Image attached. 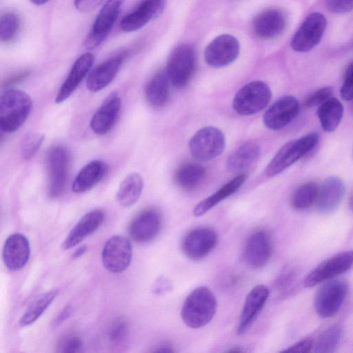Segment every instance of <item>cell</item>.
I'll use <instances>...</instances> for the list:
<instances>
[{
	"instance_id": "cell-4",
	"label": "cell",
	"mask_w": 353,
	"mask_h": 353,
	"mask_svg": "<svg viewBox=\"0 0 353 353\" xmlns=\"http://www.w3.org/2000/svg\"><path fill=\"white\" fill-rule=\"evenodd\" d=\"M195 67L196 54L194 48L189 44H181L170 52L165 71L170 83L174 87L181 88L191 79Z\"/></svg>"
},
{
	"instance_id": "cell-29",
	"label": "cell",
	"mask_w": 353,
	"mask_h": 353,
	"mask_svg": "<svg viewBox=\"0 0 353 353\" xmlns=\"http://www.w3.org/2000/svg\"><path fill=\"white\" fill-rule=\"evenodd\" d=\"M170 80L166 71L157 72L146 83L144 97L147 103L154 108L164 107L170 97Z\"/></svg>"
},
{
	"instance_id": "cell-14",
	"label": "cell",
	"mask_w": 353,
	"mask_h": 353,
	"mask_svg": "<svg viewBox=\"0 0 353 353\" xmlns=\"http://www.w3.org/2000/svg\"><path fill=\"white\" fill-rule=\"evenodd\" d=\"M132 246L125 236L114 235L105 243L101 259L103 266L109 272L120 273L125 271L132 259Z\"/></svg>"
},
{
	"instance_id": "cell-19",
	"label": "cell",
	"mask_w": 353,
	"mask_h": 353,
	"mask_svg": "<svg viewBox=\"0 0 353 353\" xmlns=\"http://www.w3.org/2000/svg\"><path fill=\"white\" fill-rule=\"evenodd\" d=\"M286 26L285 14L275 8L268 9L258 14L252 24L254 33L266 40L280 36L285 31Z\"/></svg>"
},
{
	"instance_id": "cell-23",
	"label": "cell",
	"mask_w": 353,
	"mask_h": 353,
	"mask_svg": "<svg viewBox=\"0 0 353 353\" xmlns=\"http://www.w3.org/2000/svg\"><path fill=\"white\" fill-rule=\"evenodd\" d=\"M127 54V52H122L96 66L88 75L87 88L97 92L107 87L117 76Z\"/></svg>"
},
{
	"instance_id": "cell-41",
	"label": "cell",
	"mask_w": 353,
	"mask_h": 353,
	"mask_svg": "<svg viewBox=\"0 0 353 353\" xmlns=\"http://www.w3.org/2000/svg\"><path fill=\"white\" fill-rule=\"evenodd\" d=\"M334 88L332 86H325L319 88L310 94L304 101L303 106L310 108L320 105L332 97Z\"/></svg>"
},
{
	"instance_id": "cell-43",
	"label": "cell",
	"mask_w": 353,
	"mask_h": 353,
	"mask_svg": "<svg viewBox=\"0 0 353 353\" xmlns=\"http://www.w3.org/2000/svg\"><path fill=\"white\" fill-rule=\"evenodd\" d=\"M340 94L345 101L353 99V62L347 66L345 70Z\"/></svg>"
},
{
	"instance_id": "cell-49",
	"label": "cell",
	"mask_w": 353,
	"mask_h": 353,
	"mask_svg": "<svg viewBox=\"0 0 353 353\" xmlns=\"http://www.w3.org/2000/svg\"><path fill=\"white\" fill-rule=\"evenodd\" d=\"M73 307L71 305H66L61 312L57 315L53 321V326L57 327L66 321L72 314Z\"/></svg>"
},
{
	"instance_id": "cell-1",
	"label": "cell",
	"mask_w": 353,
	"mask_h": 353,
	"mask_svg": "<svg viewBox=\"0 0 353 353\" xmlns=\"http://www.w3.org/2000/svg\"><path fill=\"white\" fill-rule=\"evenodd\" d=\"M216 308L217 302L214 294L209 288L201 286L195 288L186 297L181 315L187 326L198 329L211 321Z\"/></svg>"
},
{
	"instance_id": "cell-12",
	"label": "cell",
	"mask_w": 353,
	"mask_h": 353,
	"mask_svg": "<svg viewBox=\"0 0 353 353\" xmlns=\"http://www.w3.org/2000/svg\"><path fill=\"white\" fill-rule=\"evenodd\" d=\"M217 243L218 235L213 229L199 227L190 230L184 235L181 247L188 259L198 261L207 256Z\"/></svg>"
},
{
	"instance_id": "cell-27",
	"label": "cell",
	"mask_w": 353,
	"mask_h": 353,
	"mask_svg": "<svg viewBox=\"0 0 353 353\" xmlns=\"http://www.w3.org/2000/svg\"><path fill=\"white\" fill-rule=\"evenodd\" d=\"M260 154V147L256 142L247 141L228 157L226 168L231 173L243 174L257 162Z\"/></svg>"
},
{
	"instance_id": "cell-18",
	"label": "cell",
	"mask_w": 353,
	"mask_h": 353,
	"mask_svg": "<svg viewBox=\"0 0 353 353\" xmlns=\"http://www.w3.org/2000/svg\"><path fill=\"white\" fill-rule=\"evenodd\" d=\"M300 105L296 97L286 95L276 100L265 112L264 125L272 130L288 125L299 114Z\"/></svg>"
},
{
	"instance_id": "cell-36",
	"label": "cell",
	"mask_w": 353,
	"mask_h": 353,
	"mask_svg": "<svg viewBox=\"0 0 353 353\" xmlns=\"http://www.w3.org/2000/svg\"><path fill=\"white\" fill-rule=\"evenodd\" d=\"M343 335V328L336 324L325 329L314 343V352L317 353H331L337 348Z\"/></svg>"
},
{
	"instance_id": "cell-39",
	"label": "cell",
	"mask_w": 353,
	"mask_h": 353,
	"mask_svg": "<svg viewBox=\"0 0 353 353\" xmlns=\"http://www.w3.org/2000/svg\"><path fill=\"white\" fill-rule=\"evenodd\" d=\"M130 330L128 321L123 318L117 319L110 325L108 337L110 343L118 344L127 337Z\"/></svg>"
},
{
	"instance_id": "cell-32",
	"label": "cell",
	"mask_w": 353,
	"mask_h": 353,
	"mask_svg": "<svg viewBox=\"0 0 353 353\" xmlns=\"http://www.w3.org/2000/svg\"><path fill=\"white\" fill-rule=\"evenodd\" d=\"M205 177V170L199 164L186 163L181 165L174 174L175 183L185 190L199 187Z\"/></svg>"
},
{
	"instance_id": "cell-2",
	"label": "cell",
	"mask_w": 353,
	"mask_h": 353,
	"mask_svg": "<svg viewBox=\"0 0 353 353\" xmlns=\"http://www.w3.org/2000/svg\"><path fill=\"white\" fill-rule=\"evenodd\" d=\"M32 101L26 92L9 89L1 98L0 128L3 132H14L24 123L31 111Z\"/></svg>"
},
{
	"instance_id": "cell-26",
	"label": "cell",
	"mask_w": 353,
	"mask_h": 353,
	"mask_svg": "<svg viewBox=\"0 0 353 353\" xmlns=\"http://www.w3.org/2000/svg\"><path fill=\"white\" fill-rule=\"evenodd\" d=\"M105 214L101 210H93L83 215L63 241L61 248L69 250L76 246L103 223Z\"/></svg>"
},
{
	"instance_id": "cell-30",
	"label": "cell",
	"mask_w": 353,
	"mask_h": 353,
	"mask_svg": "<svg viewBox=\"0 0 353 353\" xmlns=\"http://www.w3.org/2000/svg\"><path fill=\"white\" fill-rule=\"evenodd\" d=\"M246 179L244 174H238L231 181L223 185L216 192L200 201L193 210L195 216H201L221 202L222 200L230 196L241 186Z\"/></svg>"
},
{
	"instance_id": "cell-20",
	"label": "cell",
	"mask_w": 353,
	"mask_h": 353,
	"mask_svg": "<svg viewBox=\"0 0 353 353\" xmlns=\"http://www.w3.org/2000/svg\"><path fill=\"white\" fill-rule=\"evenodd\" d=\"M269 294L268 288L262 284L254 287L248 294L238 324L239 335L244 334L251 327L263 309Z\"/></svg>"
},
{
	"instance_id": "cell-33",
	"label": "cell",
	"mask_w": 353,
	"mask_h": 353,
	"mask_svg": "<svg viewBox=\"0 0 353 353\" xmlns=\"http://www.w3.org/2000/svg\"><path fill=\"white\" fill-rule=\"evenodd\" d=\"M343 114V106L337 99L331 97L317 109V115L322 128L327 132L334 131L339 126Z\"/></svg>"
},
{
	"instance_id": "cell-6",
	"label": "cell",
	"mask_w": 353,
	"mask_h": 353,
	"mask_svg": "<svg viewBox=\"0 0 353 353\" xmlns=\"http://www.w3.org/2000/svg\"><path fill=\"white\" fill-rule=\"evenodd\" d=\"M272 98L269 86L261 81L250 82L235 94L232 106L239 114L247 116L260 112L265 108Z\"/></svg>"
},
{
	"instance_id": "cell-8",
	"label": "cell",
	"mask_w": 353,
	"mask_h": 353,
	"mask_svg": "<svg viewBox=\"0 0 353 353\" xmlns=\"http://www.w3.org/2000/svg\"><path fill=\"white\" fill-rule=\"evenodd\" d=\"M225 145L223 133L217 128L208 126L198 130L189 141L192 155L200 161H208L219 156Z\"/></svg>"
},
{
	"instance_id": "cell-35",
	"label": "cell",
	"mask_w": 353,
	"mask_h": 353,
	"mask_svg": "<svg viewBox=\"0 0 353 353\" xmlns=\"http://www.w3.org/2000/svg\"><path fill=\"white\" fill-rule=\"evenodd\" d=\"M59 294L58 289L50 290L39 296L20 318L19 324L28 326L36 321L45 312Z\"/></svg>"
},
{
	"instance_id": "cell-50",
	"label": "cell",
	"mask_w": 353,
	"mask_h": 353,
	"mask_svg": "<svg viewBox=\"0 0 353 353\" xmlns=\"http://www.w3.org/2000/svg\"><path fill=\"white\" fill-rule=\"evenodd\" d=\"M154 352H174L175 350L173 349L172 346L170 344L168 343H161L158 345L154 349L152 350Z\"/></svg>"
},
{
	"instance_id": "cell-3",
	"label": "cell",
	"mask_w": 353,
	"mask_h": 353,
	"mask_svg": "<svg viewBox=\"0 0 353 353\" xmlns=\"http://www.w3.org/2000/svg\"><path fill=\"white\" fill-rule=\"evenodd\" d=\"M319 139L316 132H311L283 145L265 170L268 177L274 176L292 165L310 152Z\"/></svg>"
},
{
	"instance_id": "cell-11",
	"label": "cell",
	"mask_w": 353,
	"mask_h": 353,
	"mask_svg": "<svg viewBox=\"0 0 353 353\" xmlns=\"http://www.w3.org/2000/svg\"><path fill=\"white\" fill-rule=\"evenodd\" d=\"M353 266V250H346L322 261L304 279L306 288L314 287L321 283L334 279L348 271Z\"/></svg>"
},
{
	"instance_id": "cell-21",
	"label": "cell",
	"mask_w": 353,
	"mask_h": 353,
	"mask_svg": "<svg viewBox=\"0 0 353 353\" xmlns=\"http://www.w3.org/2000/svg\"><path fill=\"white\" fill-rule=\"evenodd\" d=\"M30 255V243L26 236L21 233H14L7 238L2 256L8 269L17 271L23 268L28 261Z\"/></svg>"
},
{
	"instance_id": "cell-44",
	"label": "cell",
	"mask_w": 353,
	"mask_h": 353,
	"mask_svg": "<svg viewBox=\"0 0 353 353\" xmlns=\"http://www.w3.org/2000/svg\"><path fill=\"white\" fill-rule=\"evenodd\" d=\"M327 8L336 14H344L353 10V0H325Z\"/></svg>"
},
{
	"instance_id": "cell-13",
	"label": "cell",
	"mask_w": 353,
	"mask_h": 353,
	"mask_svg": "<svg viewBox=\"0 0 353 353\" xmlns=\"http://www.w3.org/2000/svg\"><path fill=\"white\" fill-rule=\"evenodd\" d=\"M125 0H106L95 19L85 41L86 48L99 46L109 34L116 22Z\"/></svg>"
},
{
	"instance_id": "cell-52",
	"label": "cell",
	"mask_w": 353,
	"mask_h": 353,
	"mask_svg": "<svg viewBox=\"0 0 353 353\" xmlns=\"http://www.w3.org/2000/svg\"><path fill=\"white\" fill-rule=\"evenodd\" d=\"M348 205L350 209L353 212V190H352L349 196Z\"/></svg>"
},
{
	"instance_id": "cell-7",
	"label": "cell",
	"mask_w": 353,
	"mask_h": 353,
	"mask_svg": "<svg viewBox=\"0 0 353 353\" xmlns=\"http://www.w3.org/2000/svg\"><path fill=\"white\" fill-rule=\"evenodd\" d=\"M348 292V284L344 279H332L324 282L318 289L314 300L317 314L322 318L334 316L340 310Z\"/></svg>"
},
{
	"instance_id": "cell-53",
	"label": "cell",
	"mask_w": 353,
	"mask_h": 353,
	"mask_svg": "<svg viewBox=\"0 0 353 353\" xmlns=\"http://www.w3.org/2000/svg\"><path fill=\"white\" fill-rule=\"evenodd\" d=\"M32 3L41 6L47 3L49 0H30Z\"/></svg>"
},
{
	"instance_id": "cell-16",
	"label": "cell",
	"mask_w": 353,
	"mask_h": 353,
	"mask_svg": "<svg viewBox=\"0 0 353 353\" xmlns=\"http://www.w3.org/2000/svg\"><path fill=\"white\" fill-rule=\"evenodd\" d=\"M240 50L238 40L232 35L225 34L214 38L206 47L205 62L214 68H221L231 64L239 56Z\"/></svg>"
},
{
	"instance_id": "cell-45",
	"label": "cell",
	"mask_w": 353,
	"mask_h": 353,
	"mask_svg": "<svg viewBox=\"0 0 353 353\" xmlns=\"http://www.w3.org/2000/svg\"><path fill=\"white\" fill-rule=\"evenodd\" d=\"M314 345V342L312 339H305L288 347L283 350L282 352L307 353L312 351Z\"/></svg>"
},
{
	"instance_id": "cell-51",
	"label": "cell",
	"mask_w": 353,
	"mask_h": 353,
	"mask_svg": "<svg viewBox=\"0 0 353 353\" xmlns=\"http://www.w3.org/2000/svg\"><path fill=\"white\" fill-rule=\"evenodd\" d=\"M87 247L83 245L80 246L78 249H77L72 254V259H78L81 256H82L86 251Z\"/></svg>"
},
{
	"instance_id": "cell-22",
	"label": "cell",
	"mask_w": 353,
	"mask_h": 353,
	"mask_svg": "<svg viewBox=\"0 0 353 353\" xmlns=\"http://www.w3.org/2000/svg\"><path fill=\"white\" fill-rule=\"evenodd\" d=\"M121 109V98L117 92H111L93 114L90 126L97 134L108 133L113 127Z\"/></svg>"
},
{
	"instance_id": "cell-17",
	"label": "cell",
	"mask_w": 353,
	"mask_h": 353,
	"mask_svg": "<svg viewBox=\"0 0 353 353\" xmlns=\"http://www.w3.org/2000/svg\"><path fill=\"white\" fill-rule=\"evenodd\" d=\"M167 0H138L134 8L122 19L120 26L123 31L138 30L149 21L158 18L163 12Z\"/></svg>"
},
{
	"instance_id": "cell-31",
	"label": "cell",
	"mask_w": 353,
	"mask_h": 353,
	"mask_svg": "<svg viewBox=\"0 0 353 353\" xmlns=\"http://www.w3.org/2000/svg\"><path fill=\"white\" fill-rule=\"evenodd\" d=\"M143 188V181L141 175L134 172L129 174L121 183L117 200L123 207L133 205L139 199Z\"/></svg>"
},
{
	"instance_id": "cell-47",
	"label": "cell",
	"mask_w": 353,
	"mask_h": 353,
	"mask_svg": "<svg viewBox=\"0 0 353 353\" xmlns=\"http://www.w3.org/2000/svg\"><path fill=\"white\" fill-rule=\"evenodd\" d=\"M172 288L171 283L165 277L160 276L154 283L152 286L153 293L160 295L169 292Z\"/></svg>"
},
{
	"instance_id": "cell-46",
	"label": "cell",
	"mask_w": 353,
	"mask_h": 353,
	"mask_svg": "<svg viewBox=\"0 0 353 353\" xmlns=\"http://www.w3.org/2000/svg\"><path fill=\"white\" fill-rule=\"evenodd\" d=\"M105 0H74L75 8L80 12H89L99 7Z\"/></svg>"
},
{
	"instance_id": "cell-9",
	"label": "cell",
	"mask_w": 353,
	"mask_h": 353,
	"mask_svg": "<svg viewBox=\"0 0 353 353\" xmlns=\"http://www.w3.org/2000/svg\"><path fill=\"white\" fill-rule=\"evenodd\" d=\"M273 241L270 232L259 229L252 232L244 244L242 258L245 263L253 269L265 265L272 256Z\"/></svg>"
},
{
	"instance_id": "cell-24",
	"label": "cell",
	"mask_w": 353,
	"mask_h": 353,
	"mask_svg": "<svg viewBox=\"0 0 353 353\" xmlns=\"http://www.w3.org/2000/svg\"><path fill=\"white\" fill-rule=\"evenodd\" d=\"M345 192L343 180L335 176L327 177L319 187L316 208L322 214H330L340 205Z\"/></svg>"
},
{
	"instance_id": "cell-25",
	"label": "cell",
	"mask_w": 353,
	"mask_h": 353,
	"mask_svg": "<svg viewBox=\"0 0 353 353\" xmlns=\"http://www.w3.org/2000/svg\"><path fill=\"white\" fill-rule=\"evenodd\" d=\"M94 60V57L92 53L85 52L75 61L67 78L59 90L55 99L56 103H62L74 92L90 70Z\"/></svg>"
},
{
	"instance_id": "cell-37",
	"label": "cell",
	"mask_w": 353,
	"mask_h": 353,
	"mask_svg": "<svg viewBox=\"0 0 353 353\" xmlns=\"http://www.w3.org/2000/svg\"><path fill=\"white\" fill-rule=\"evenodd\" d=\"M21 26L19 15L12 12L1 14L0 18V40L8 43L14 39L18 34Z\"/></svg>"
},
{
	"instance_id": "cell-28",
	"label": "cell",
	"mask_w": 353,
	"mask_h": 353,
	"mask_svg": "<svg viewBox=\"0 0 353 353\" xmlns=\"http://www.w3.org/2000/svg\"><path fill=\"white\" fill-rule=\"evenodd\" d=\"M108 170V165L101 160L90 161L76 176L72 190L75 193H81L92 189L103 179Z\"/></svg>"
},
{
	"instance_id": "cell-15",
	"label": "cell",
	"mask_w": 353,
	"mask_h": 353,
	"mask_svg": "<svg viewBox=\"0 0 353 353\" xmlns=\"http://www.w3.org/2000/svg\"><path fill=\"white\" fill-rule=\"evenodd\" d=\"M163 225L161 212L154 208L141 210L131 221L128 232L133 241L139 243L152 241L159 234Z\"/></svg>"
},
{
	"instance_id": "cell-5",
	"label": "cell",
	"mask_w": 353,
	"mask_h": 353,
	"mask_svg": "<svg viewBox=\"0 0 353 353\" xmlns=\"http://www.w3.org/2000/svg\"><path fill=\"white\" fill-rule=\"evenodd\" d=\"M69 153L61 145H52L46 154L47 190L51 199L59 197L64 191L69 166Z\"/></svg>"
},
{
	"instance_id": "cell-10",
	"label": "cell",
	"mask_w": 353,
	"mask_h": 353,
	"mask_svg": "<svg viewBox=\"0 0 353 353\" xmlns=\"http://www.w3.org/2000/svg\"><path fill=\"white\" fill-rule=\"evenodd\" d=\"M327 26L325 17L320 12L310 14L303 21L291 40V48L298 52H305L321 41Z\"/></svg>"
},
{
	"instance_id": "cell-34",
	"label": "cell",
	"mask_w": 353,
	"mask_h": 353,
	"mask_svg": "<svg viewBox=\"0 0 353 353\" xmlns=\"http://www.w3.org/2000/svg\"><path fill=\"white\" fill-rule=\"evenodd\" d=\"M319 191L314 181H307L299 185L292 194L290 204L296 210H303L316 203Z\"/></svg>"
},
{
	"instance_id": "cell-54",
	"label": "cell",
	"mask_w": 353,
	"mask_h": 353,
	"mask_svg": "<svg viewBox=\"0 0 353 353\" xmlns=\"http://www.w3.org/2000/svg\"><path fill=\"white\" fill-rule=\"evenodd\" d=\"M243 350L239 347H232V349L229 350H228V352H243Z\"/></svg>"
},
{
	"instance_id": "cell-48",
	"label": "cell",
	"mask_w": 353,
	"mask_h": 353,
	"mask_svg": "<svg viewBox=\"0 0 353 353\" xmlns=\"http://www.w3.org/2000/svg\"><path fill=\"white\" fill-rule=\"evenodd\" d=\"M30 73V71L28 70L20 71L16 74L11 75L8 77L4 83V85L6 87H9L13 85L16 83H18L27 78Z\"/></svg>"
},
{
	"instance_id": "cell-42",
	"label": "cell",
	"mask_w": 353,
	"mask_h": 353,
	"mask_svg": "<svg viewBox=\"0 0 353 353\" xmlns=\"http://www.w3.org/2000/svg\"><path fill=\"white\" fill-rule=\"evenodd\" d=\"M83 347L82 339L77 335H68L61 340L58 345V352L77 353Z\"/></svg>"
},
{
	"instance_id": "cell-40",
	"label": "cell",
	"mask_w": 353,
	"mask_h": 353,
	"mask_svg": "<svg viewBox=\"0 0 353 353\" xmlns=\"http://www.w3.org/2000/svg\"><path fill=\"white\" fill-rule=\"evenodd\" d=\"M296 269L293 265H287L280 272L274 281V288L283 293L293 283L296 277Z\"/></svg>"
},
{
	"instance_id": "cell-38",
	"label": "cell",
	"mask_w": 353,
	"mask_h": 353,
	"mask_svg": "<svg viewBox=\"0 0 353 353\" xmlns=\"http://www.w3.org/2000/svg\"><path fill=\"white\" fill-rule=\"evenodd\" d=\"M44 139L45 135L41 132H32L26 134L21 142V157L26 160L32 158L41 148Z\"/></svg>"
}]
</instances>
